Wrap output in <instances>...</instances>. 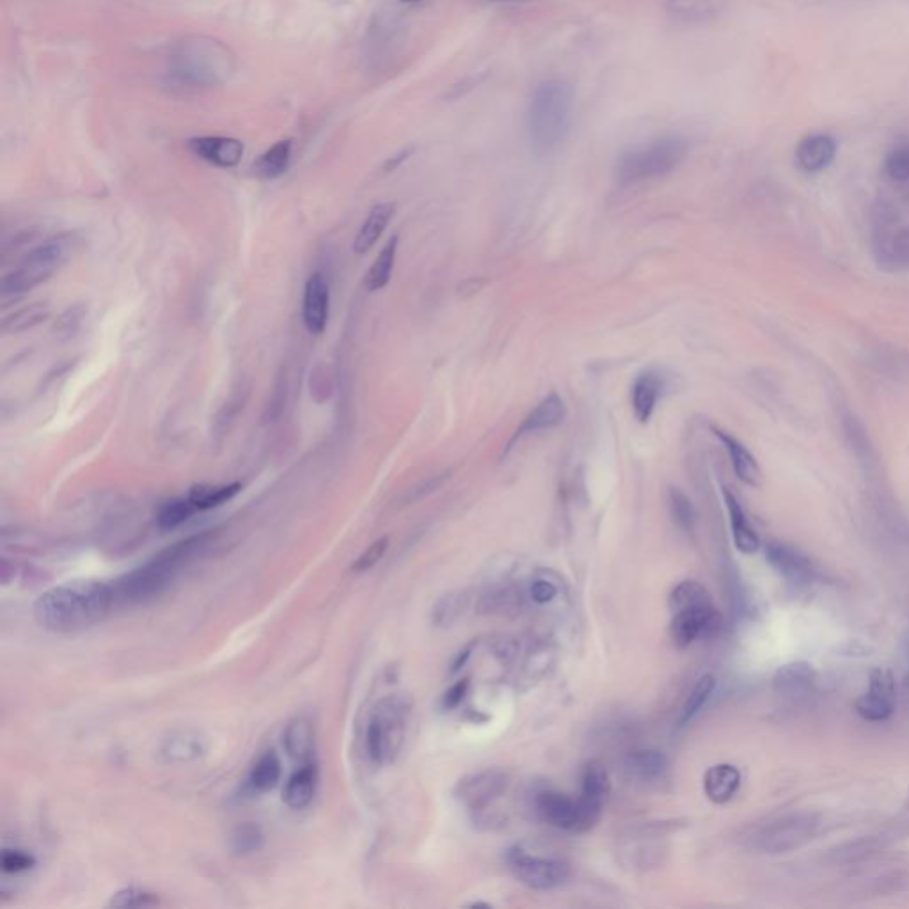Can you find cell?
<instances>
[{"label": "cell", "mask_w": 909, "mask_h": 909, "mask_svg": "<svg viewBox=\"0 0 909 909\" xmlns=\"http://www.w3.org/2000/svg\"><path fill=\"white\" fill-rule=\"evenodd\" d=\"M396 249H398V237L395 235L380 251L377 260L373 261L372 267L366 272L364 286L368 292H379L388 286L393 269H395Z\"/></svg>", "instance_id": "cell-31"}, {"label": "cell", "mask_w": 909, "mask_h": 909, "mask_svg": "<svg viewBox=\"0 0 909 909\" xmlns=\"http://www.w3.org/2000/svg\"><path fill=\"white\" fill-rule=\"evenodd\" d=\"M506 863L512 870L515 879L531 890H553L562 886L569 879V865L556 860L535 856L522 847H512L506 853Z\"/></svg>", "instance_id": "cell-9"}, {"label": "cell", "mask_w": 909, "mask_h": 909, "mask_svg": "<svg viewBox=\"0 0 909 909\" xmlns=\"http://www.w3.org/2000/svg\"><path fill=\"white\" fill-rule=\"evenodd\" d=\"M714 689H716V679L711 673H707L704 677L696 680L695 688L691 689L688 700H686V704H684L682 712H680L679 727H686L689 721L693 720L696 714L702 711V707L707 704V700L711 698Z\"/></svg>", "instance_id": "cell-38"}, {"label": "cell", "mask_w": 909, "mask_h": 909, "mask_svg": "<svg viewBox=\"0 0 909 909\" xmlns=\"http://www.w3.org/2000/svg\"><path fill=\"white\" fill-rule=\"evenodd\" d=\"M712 432L720 439L721 444L725 446L737 478L741 482L746 483V485H750V487H757L760 483V478H762V473H760L759 462L751 455V451L734 435L723 432L720 428L712 427Z\"/></svg>", "instance_id": "cell-21"}, {"label": "cell", "mask_w": 909, "mask_h": 909, "mask_svg": "<svg viewBox=\"0 0 909 909\" xmlns=\"http://www.w3.org/2000/svg\"><path fill=\"white\" fill-rule=\"evenodd\" d=\"M572 107V89L562 80H547L535 89L528 127L533 146L538 151L554 150L565 141L572 121Z\"/></svg>", "instance_id": "cell-3"}, {"label": "cell", "mask_w": 909, "mask_h": 909, "mask_svg": "<svg viewBox=\"0 0 909 909\" xmlns=\"http://www.w3.org/2000/svg\"><path fill=\"white\" fill-rule=\"evenodd\" d=\"M395 215V205L393 203H380L372 208L370 215L363 222L361 230L354 240V251L357 254L368 253L382 237L384 230L388 228L389 221Z\"/></svg>", "instance_id": "cell-28"}, {"label": "cell", "mask_w": 909, "mask_h": 909, "mask_svg": "<svg viewBox=\"0 0 909 909\" xmlns=\"http://www.w3.org/2000/svg\"><path fill=\"white\" fill-rule=\"evenodd\" d=\"M467 608V595L464 592H450L435 602L432 609V622L441 627L457 622Z\"/></svg>", "instance_id": "cell-40"}, {"label": "cell", "mask_w": 909, "mask_h": 909, "mask_svg": "<svg viewBox=\"0 0 909 909\" xmlns=\"http://www.w3.org/2000/svg\"><path fill=\"white\" fill-rule=\"evenodd\" d=\"M240 491H242V483L238 482L226 483V485L198 483V485L190 487L187 498L190 499L192 505L196 506L198 512H205V510H212V508L228 503Z\"/></svg>", "instance_id": "cell-29"}, {"label": "cell", "mask_w": 909, "mask_h": 909, "mask_svg": "<svg viewBox=\"0 0 909 909\" xmlns=\"http://www.w3.org/2000/svg\"><path fill=\"white\" fill-rule=\"evenodd\" d=\"M732 0H668L666 11L682 22H707L727 13Z\"/></svg>", "instance_id": "cell-26"}, {"label": "cell", "mask_w": 909, "mask_h": 909, "mask_svg": "<svg viewBox=\"0 0 909 909\" xmlns=\"http://www.w3.org/2000/svg\"><path fill=\"white\" fill-rule=\"evenodd\" d=\"M530 593L533 601L538 602V604H547V602L553 601L558 590H556V586L553 583H549L546 579H537V581H533Z\"/></svg>", "instance_id": "cell-47"}, {"label": "cell", "mask_w": 909, "mask_h": 909, "mask_svg": "<svg viewBox=\"0 0 909 909\" xmlns=\"http://www.w3.org/2000/svg\"><path fill=\"white\" fill-rule=\"evenodd\" d=\"M208 540L210 535L203 533L167 547L146 565L119 579L114 586V599L121 604H144L157 599L173 586L185 565L203 551Z\"/></svg>", "instance_id": "cell-2"}, {"label": "cell", "mask_w": 909, "mask_h": 909, "mask_svg": "<svg viewBox=\"0 0 909 909\" xmlns=\"http://www.w3.org/2000/svg\"><path fill=\"white\" fill-rule=\"evenodd\" d=\"M206 753V743L196 732H176L160 746V757L167 764H187L201 759Z\"/></svg>", "instance_id": "cell-24"}, {"label": "cell", "mask_w": 909, "mask_h": 909, "mask_svg": "<svg viewBox=\"0 0 909 909\" xmlns=\"http://www.w3.org/2000/svg\"><path fill=\"white\" fill-rule=\"evenodd\" d=\"M627 769L631 775L640 778L643 782H652L666 773L668 759L663 751L638 750L633 751L627 759Z\"/></svg>", "instance_id": "cell-30"}, {"label": "cell", "mask_w": 909, "mask_h": 909, "mask_svg": "<svg viewBox=\"0 0 909 909\" xmlns=\"http://www.w3.org/2000/svg\"><path fill=\"white\" fill-rule=\"evenodd\" d=\"M286 753L301 764H309L315 751V728L306 716H297L285 730Z\"/></svg>", "instance_id": "cell-27"}, {"label": "cell", "mask_w": 909, "mask_h": 909, "mask_svg": "<svg viewBox=\"0 0 909 909\" xmlns=\"http://www.w3.org/2000/svg\"><path fill=\"white\" fill-rule=\"evenodd\" d=\"M157 904H160L157 895L151 894L143 888L130 886V888H123V890H119L118 894L112 895L109 908H151Z\"/></svg>", "instance_id": "cell-42"}, {"label": "cell", "mask_w": 909, "mask_h": 909, "mask_svg": "<svg viewBox=\"0 0 909 909\" xmlns=\"http://www.w3.org/2000/svg\"><path fill=\"white\" fill-rule=\"evenodd\" d=\"M0 865H2V870L6 874H20V872H25V870H31L36 865V860H34L32 854L24 853V851L4 849Z\"/></svg>", "instance_id": "cell-44"}, {"label": "cell", "mask_w": 909, "mask_h": 909, "mask_svg": "<svg viewBox=\"0 0 909 909\" xmlns=\"http://www.w3.org/2000/svg\"><path fill=\"white\" fill-rule=\"evenodd\" d=\"M664 388H666L664 377L656 370H647L634 380L633 411L636 419L643 425L649 423L652 414L656 411L657 402L663 395Z\"/></svg>", "instance_id": "cell-20"}, {"label": "cell", "mask_w": 909, "mask_h": 909, "mask_svg": "<svg viewBox=\"0 0 909 909\" xmlns=\"http://www.w3.org/2000/svg\"><path fill=\"white\" fill-rule=\"evenodd\" d=\"M565 418H567V407H565L562 396L551 393L526 418L522 419V423L515 430L514 437L510 439L506 451L512 450V446L517 441H521L522 437H526V435L538 434V432H546V430L560 427Z\"/></svg>", "instance_id": "cell-16"}, {"label": "cell", "mask_w": 909, "mask_h": 909, "mask_svg": "<svg viewBox=\"0 0 909 909\" xmlns=\"http://www.w3.org/2000/svg\"><path fill=\"white\" fill-rule=\"evenodd\" d=\"M609 794V776L602 762L593 760L586 764L583 771V789L581 798L588 799L597 805H604V799Z\"/></svg>", "instance_id": "cell-34"}, {"label": "cell", "mask_w": 909, "mask_h": 909, "mask_svg": "<svg viewBox=\"0 0 909 909\" xmlns=\"http://www.w3.org/2000/svg\"><path fill=\"white\" fill-rule=\"evenodd\" d=\"M668 506H670L673 522L679 526V530L688 533V535L696 530L698 512H696L695 505L691 503V499L684 492L677 489V487H670L668 489Z\"/></svg>", "instance_id": "cell-37"}, {"label": "cell", "mask_w": 909, "mask_h": 909, "mask_svg": "<svg viewBox=\"0 0 909 909\" xmlns=\"http://www.w3.org/2000/svg\"><path fill=\"white\" fill-rule=\"evenodd\" d=\"M389 546V538L382 537L379 540H375L372 546L368 547L359 558H357L354 565H352V570L354 572H366V570L373 569L377 563L382 560V556L386 554Z\"/></svg>", "instance_id": "cell-45"}, {"label": "cell", "mask_w": 909, "mask_h": 909, "mask_svg": "<svg viewBox=\"0 0 909 909\" xmlns=\"http://www.w3.org/2000/svg\"><path fill=\"white\" fill-rule=\"evenodd\" d=\"M485 285H487V281H485V279H475V277H473V279H467L466 283L460 286V290H462V293H464V295H467V293H469V295H473V293L480 292V290H482L483 286Z\"/></svg>", "instance_id": "cell-49"}, {"label": "cell", "mask_w": 909, "mask_h": 909, "mask_svg": "<svg viewBox=\"0 0 909 909\" xmlns=\"http://www.w3.org/2000/svg\"><path fill=\"white\" fill-rule=\"evenodd\" d=\"M290 155H292L290 141L274 144L270 150L265 151L260 159L254 162V173L263 180H274L288 169Z\"/></svg>", "instance_id": "cell-32"}, {"label": "cell", "mask_w": 909, "mask_h": 909, "mask_svg": "<svg viewBox=\"0 0 909 909\" xmlns=\"http://www.w3.org/2000/svg\"><path fill=\"white\" fill-rule=\"evenodd\" d=\"M263 846V833L256 824H244L231 837V849L237 854H253Z\"/></svg>", "instance_id": "cell-43"}, {"label": "cell", "mask_w": 909, "mask_h": 909, "mask_svg": "<svg viewBox=\"0 0 909 909\" xmlns=\"http://www.w3.org/2000/svg\"><path fill=\"white\" fill-rule=\"evenodd\" d=\"M329 304L331 293L325 277L320 272L309 276L304 286L302 301V320L311 334H322L329 322Z\"/></svg>", "instance_id": "cell-15"}, {"label": "cell", "mask_w": 909, "mask_h": 909, "mask_svg": "<svg viewBox=\"0 0 909 909\" xmlns=\"http://www.w3.org/2000/svg\"><path fill=\"white\" fill-rule=\"evenodd\" d=\"M467 688H469V680H459L455 686H451L448 689V693L444 695L443 704L446 709H455L457 705L462 704L464 696H466Z\"/></svg>", "instance_id": "cell-48"}, {"label": "cell", "mask_w": 909, "mask_h": 909, "mask_svg": "<svg viewBox=\"0 0 909 909\" xmlns=\"http://www.w3.org/2000/svg\"><path fill=\"white\" fill-rule=\"evenodd\" d=\"M510 785V776L501 769H485L480 773L462 778L455 787V796L471 812L482 814L492 807L499 798L505 796Z\"/></svg>", "instance_id": "cell-10"}, {"label": "cell", "mask_w": 909, "mask_h": 909, "mask_svg": "<svg viewBox=\"0 0 909 909\" xmlns=\"http://www.w3.org/2000/svg\"><path fill=\"white\" fill-rule=\"evenodd\" d=\"M535 812L549 826L579 833L578 799L569 798L558 791L538 792L535 798Z\"/></svg>", "instance_id": "cell-14"}, {"label": "cell", "mask_w": 909, "mask_h": 909, "mask_svg": "<svg viewBox=\"0 0 909 909\" xmlns=\"http://www.w3.org/2000/svg\"><path fill=\"white\" fill-rule=\"evenodd\" d=\"M837 157V141L828 134L807 135L796 148V162L805 173H821Z\"/></svg>", "instance_id": "cell-18"}, {"label": "cell", "mask_w": 909, "mask_h": 909, "mask_svg": "<svg viewBox=\"0 0 909 909\" xmlns=\"http://www.w3.org/2000/svg\"><path fill=\"white\" fill-rule=\"evenodd\" d=\"M872 253L879 269L888 274L909 270V226L892 199L881 198L872 217Z\"/></svg>", "instance_id": "cell-6"}, {"label": "cell", "mask_w": 909, "mask_h": 909, "mask_svg": "<svg viewBox=\"0 0 909 909\" xmlns=\"http://www.w3.org/2000/svg\"><path fill=\"white\" fill-rule=\"evenodd\" d=\"M688 150V141L682 137L657 139L622 155L618 160L617 180L622 185H631L672 173L686 159Z\"/></svg>", "instance_id": "cell-7"}, {"label": "cell", "mask_w": 909, "mask_h": 909, "mask_svg": "<svg viewBox=\"0 0 909 909\" xmlns=\"http://www.w3.org/2000/svg\"><path fill=\"white\" fill-rule=\"evenodd\" d=\"M48 317V306L45 302H36V304H31V306H25V308L18 309L13 315L4 318L2 320V331L6 334H11V332H24L27 329H32L36 325L45 322V318Z\"/></svg>", "instance_id": "cell-39"}, {"label": "cell", "mask_w": 909, "mask_h": 909, "mask_svg": "<svg viewBox=\"0 0 909 909\" xmlns=\"http://www.w3.org/2000/svg\"><path fill=\"white\" fill-rule=\"evenodd\" d=\"M471 656V649L464 650V656H459V659L453 663V668L451 672H459L460 668L464 666V663L467 661V657Z\"/></svg>", "instance_id": "cell-50"}, {"label": "cell", "mask_w": 909, "mask_h": 909, "mask_svg": "<svg viewBox=\"0 0 909 909\" xmlns=\"http://www.w3.org/2000/svg\"><path fill=\"white\" fill-rule=\"evenodd\" d=\"M819 830V817L807 812L780 815L766 823L753 826L746 835V844L764 854L791 853L814 840Z\"/></svg>", "instance_id": "cell-8"}, {"label": "cell", "mask_w": 909, "mask_h": 909, "mask_svg": "<svg viewBox=\"0 0 909 909\" xmlns=\"http://www.w3.org/2000/svg\"><path fill=\"white\" fill-rule=\"evenodd\" d=\"M894 673L886 668H874L869 675V691L863 693L854 709L867 721H886L895 712Z\"/></svg>", "instance_id": "cell-11"}, {"label": "cell", "mask_w": 909, "mask_h": 909, "mask_svg": "<svg viewBox=\"0 0 909 909\" xmlns=\"http://www.w3.org/2000/svg\"><path fill=\"white\" fill-rule=\"evenodd\" d=\"M766 560L783 578L798 585H808L819 576V570L807 554L782 542L767 544Z\"/></svg>", "instance_id": "cell-13"}, {"label": "cell", "mask_w": 909, "mask_h": 909, "mask_svg": "<svg viewBox=\"0 0 909 909\" xmlns=\"http://www.w3.org/2000/svg\"><path fill=\"white\" fill-rule=\"evenodd\" d=\"M283 775L281 760L274 751L263 755L249 775V787L253 792H269L276 787Z\"/></svg>", "instance_id": "cell-33"}, {"label": "cell", "mask_w": 909, "mask_h": 909, "mask_svg": "<svg viewBox=\"0 0 909 909\" xmlns=\"http://www.w3.org/2000/svg\"><path fill=\"white\" fill-rule=\"evenodd\" d=\"M668 604H670V609H672L673 613H679V611H684V609L712 604V601L711 595L700 583L682 581L680 585L673 588Z\"/></svg>", "instance_id": "cell-36"}, {"label": "cell", "mask_w": 909, "mask_h": 909, "mask_svg": "<svg viewBox=\"0 0 909 909\" xmlns=\"http://www.w3.org/2000/svg\"><path fill=\"white\" fill-rule=\"evenodd\" d=\"M114 588L102 581H70L41 593L36 622L50 633H82L103 622L114 608Z\"/></svg>", "instance_id": "cell-1"}, {"label": "cell", "mask_w": 909, "mask_h": 909, "mask_svg": "<svg viewBox=\"0 0 909 909\" xmlns=\"http://www.w3.org/2000/svg\"><path fill=\"white\" fill-rule=\"evenodd\" d=\"M515 595L510 590H499V592L489 593L482 599L480 609L483 611H499V609H508L514 606Z\"/></svg>", "instance_id": "cell-46"}, {"label": "cell", "mask_w": 909, "mask_h": 909, "mask_svg": "<svg viewBox=\"0 0 909 909\" xmlns=\"http://www.w3.org/2000/svg\"><path fill=\"white\" fill-rule=\"evenodd\" d=\"M70 251L68 240L63 237L52 238L34 247L25 254L15 269L4 274L0 281L2 301H18L25 293L32 292L36 286L43 285L56 274L63 265Z\"/></svg>", "instance_id": "cell-5"}, {"label": "cell", "mask_w": 909, "mask_h": 909, "mask_svg": "<svg viewBox=\"0 0 909 909\" xmlns=\"http://www.w3.org/2000/svg\"><path fill=\"white\" fill-rule=\"evenodd\" d=\"M318 789V769L315 764H304V766L295 771L290 780L286 782L285 801L288 807L293 810H302L313 803L317 796Z\"/></svg>", "instance_id": "cell-25"}, {"label": "cell", "mask_w": 909, "mask_h": 909, "mask_svg": "<svg viewBox=\"0 0 909 909\" xmlns=\"http://www.w3.org/2000/svg\"><path fill=\"white\" fill-rule=\"evenodd\" d=\"M196 512L198 510L190 503L189 498L171 499L160 506L159 512H157V524L162 531L174 530V528L182 526L183 522L189 521Z\"/></svg>", "instance_id": "cell-41"}, {"label": "cell", "mask_w": 909, "mask_h": 909, "mask_svg": "<svg viewBox=\"0 0 909 909\" xmlns=\"http://www.w3.org/2000/svg\"><path fill=\"white\" fill-rule=\"evenodd\" d=\"M723 498L727 505L728 517H730V526H732V537L736 544L737 551L743 554H755L760 549V538L757 531L751 528L748 517L744 514L743 506L736 498V494L723 487Z\"/></svg>", "instance_id": "cell-22"}, {"label": "cell", "mask_w": 909, "mask_h": 909, "mask_svg": "<svg viewBox=\"0 0 909 909\" xmlns=\"http://www.w3.org/2000/svg\"><path fill=\"white\" fill-rule=\"evenodd\" d=\"M902 684H904V691H906V696H908L909 702V673L906 675V677H904V682H902Z\"/></svg>", "instance_id": "cell-51"}, {"label": "cell", "mask_w": 909, "mask_h": 909, "mask_svg": "<svg viewBox=\"0 0 909 909\" xmlns=\"http://www.w3.org/2000/svg\"><path fill=\"white\" fill-rule=\"evenodd\" d=\"M741 787V773L732 764H718L707 769L704 789L707 798L716 805H725L736 796Z\"/></svg>", "instance_id": "cell-23"}, {"label": "cell", "mask_w": 909, "mask_h": 909, "mask_svg": "<svg viewBox=\"0 0 909 909\" xmlns=\"http://www.w3.org/2000/svg\"><path fill=\"white\" fill-rule=\"evenodd\" d=\"M412 702L407 695H389L375 705L366 728V753L377 766L391 764L404 746Z\"/></svg>", "instance_id": "cell-4"}, {"label": "cell", "mask_w": 909, "mask_h": 909, "mask_svg": "<svg viewBox=\"0 0 909 909\" xmlns=\"http://www.w3.org/2000/svg\"><path fill=\"white\" fill-rule=\"evenodd\" d=\"M190 150L199 159L217 167H235L244 155V144L231 137H199L190 141Z\"/></svg>", "instance_id": "cell-19"}, {"label": "cell", "mask_w": 909, "mask_h": 909, "mask_svg": "<svg viewBox=\"0 0 909 909\" xmlns=\"http://www.w3.org/2000/svg\"><path fill=\"white\" fill-rule=\"evenodd\" d=\"M883 174L886 180L895 185V187H906L909 185V143L895 144L892 150L886 153L885 162H883Z\"/></svg>", "instance_id": "cell-35"}, {"label": "cell", "mask_w": 909, "mask_h": 909, "mask_svg": "<svg viewBox=\"0 0 909 909\" xmlns=\"http://www.w3.org/2000/svg\"><path fill=\"white\" fill-rule=\"evenodd\" d=\"M815 679H817V673L812 664L807 661H794V663L783 664L776 670L775 677H773V688L783 698L798 700L814 691Z\"/></svg>", "instance_id": "cell-17"}, {"label": "cell", "mask_w": 909, "mask_h": 909, "mask_svg": "<svg viewBox=\"0 0 909 909\" xmlns=\"http://www.w3.org/2000/svg\"><path fill=\"white\" fill-rule=\"evenodd\" d=\"M498 2H515V0H498Z\"/></svg>", "instance_id": "cell-52"}, {"label": "cell", "mask_w": 909, "mask_h": 909, "mask_svg": "<svg viewBox=\"0 0 909 909\" xmlns=\"http://www.w3.org/2000/svg\"><path fill=\"white\" fill-rule=\"evenodd\" d=\"M721 627V615L712 604L695 606L675 613L670 633L672 640L680 649H686L698 638H709L718 633Z\"/></svg>", "instance_id": "cell-12"}]
</instances>
